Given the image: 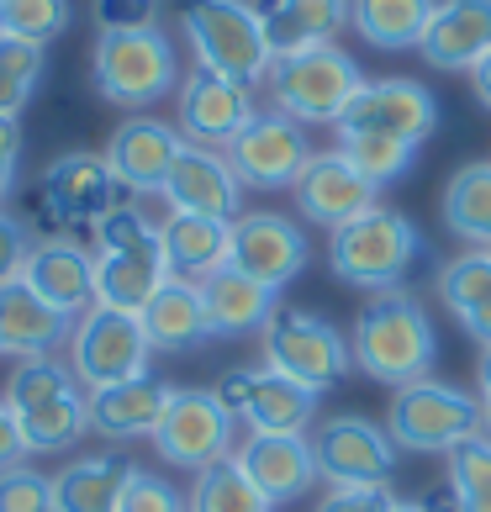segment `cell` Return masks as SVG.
<instances>
[{
  "instance_id": "cell-49",
  "label": "cell",
  "mask_w": 491,
  "mask_h": 512,
  "mask_svg": "<svg viewBox=\"0 0 491 512\" xmlns=\"http://www.w3.org/2000/svg\"><path fill=\"white\" fill-rule=\"evenodd\" d=\"M470 80H476V101L491 111V53H486V59H481L476 69H470Z\"/></svg>"
},
{
  "instance_id": "cell-9",
  "label": "cell",
  "mask_w": 491,
  "mask_h": 512,
  "mask_svg": "<svg viewBox=\"0 0 491 512\" xmlns=\"http://www.w3.org/2000/svg\"><path fill=\"white\" fill-rule=\"evenodd\" d=\"M148 354H154V344H148V333H143V317L111 312V307H90L85 317H74L69 370L85 391L148 375Z\"/></svg>"
},
{
  "instance_id": "cell-28",
  "label": "cell",
  "mask_w": 491,
  "mask_h": 512,
  "mask_svg": "<svg viewBox=\"0 0 491 512\" xmlns=\"http://www.w3.org/2000/svg\"><path fill=\"white\" fill-rule=\"evenodd\" d=\"M164 280H169V264H164V249H159V233L148 243H138V249L96 254V307L138 317Z\"/></svg>"
},
{
  "instance_id": "cell-39",
  "label": "cell",
  "mask_w": 491,
  "mask_h": 512,
  "mask_svg": "<svg viewBox=\"0 0 491 512\" xmlns=\"http://www.w3.org/2000/svg\"><path fill=\"white\" fill-rule=\"evenodd\" d=\"M37 80H43V48L0 37V117H16L32 101Z\"/></svg>"
},
{
  "instance_id": "cell-15",
  "label": "cell",
  "mask_w": 491,
  "mask_h": 512,
  "mask_svg": "<svg viewBox=\"0 0 491 512\" xmlns=\"http://www.w3.org/2000/svg\"><path fill=\"white\" fill-rule=\"evenodd\" d=\"M228 264L238 275L259 280L270 291H286L307 270V233L280 212H243L233 222V254Z\"/></svg>"
},
{
  "instance_id": "cell-34",
  "label": "cell",
  "mask_w": 491,
  "mask_h": 512,
  "mask_svg": "<svg viewBox=\"0 0 491 512\" xmlns=\"http://www.w3.org/2000/svg\"><path fill=\"white\" fill-rule=\"evenodd\" d=\"M439 212H444V227L460 243L491 254V159H476V164L455 169V180L444 185Z\"/></svg>"
},
{
  "instance_id": "cell-24",
  "label": "cell",
  "mask_w": 491,
  "mask_h": 512,
  "mask_svg": "<svg viewBox=\"0 0 491 512\" xmlns=\"http://www.w3.org/2000/svg\"><path fill=\"white\" fill-rule=\"evenodd\" d=\"M74 333V322L64 312H53L27 280H6L0 286V354L11 359H48L53 349H64Z\"/></svg>"
},
{
  "instance_id": "cell-2",
  "label": "cell",
  "mask_w": 491,
  "mask_h": 512,
  "mask_svg": "<svg viewBox=\"0 0 491 512\" xmlns=\"http://www.w3.org/2000/svg\"><path fill=\"white\" fill-rule=\"evenodd\" d=\"M6 407L22 428L27 454H64L90 433V391L59 359H16L6 375Z\"/></svg>"
},
{
  "instance_id": "cell-43",
  "label": "cell",
  "mask_w": 491,
  "mask_h": 512,
  "mask_svg": "<svg viewBox=\"0 0 491 512\" xmlns=\"http://www.w3.org/2000/svg\"><path fill=\"white\" fill-rule=\"evenodd\" d=\"M101 32H143L159 27V0H96Z\"/></svg>"
},
{
  "instance_id": "cell-17",
  "label": "cell",
  "mask_w": 491,
  "mask_h": 512,
  "mask_svg": "<svg viewBox=\"0 0 491 512\" xmlns=\"http://www.w3.org/2000/svg\"><path fill=\"white\" fill-rule=\"evenodd\" d=\"M122 201V185L111 175L106 154H64L43 169V206L59 227H96Z\"/></svg>"
},
{
  "instance_id": "cell-22",
  "label": "cell",
  "mask_w": 491,
  "mask_h": 512,
  "mask_svg": "<svg viewBox=\"0 0 491 512\" xmlns=\"http://www.w3.org/2000/svg\"><path fill=\"white\" fill-rule=\"evenodd\" d=\"M238 465L264 491V502H296L317 486V454L301 433H249L238 449Z\"/></svg>"
},
{
  "instance_id": "cell-14",
  "label": "cell",
  "mask_w": 491,
  "mask_h": 512,
  "mask_svg": "<svg viewBox=\"0 0 491 512\" xmlns=\"http://www.w3.org/2000/svg\"><path fill=\"white\" fill-rule=\"evenodd\" d=\"M217 402L243 417L249 433H301L317 417V391L275 370H228L217 381Z\"/></svg>"
},
{
  "instance_id": "cell-12",
  "label": "cell",
  "mask_w": 491,
  "mask_h": 512,
  "mask_svg": "<svg viewBox=\"0 0 491 512\" xmlns=\"http://www.w3.org/2000/svg\"><path fill=\"white\" fill-rule=\"evenodd\" d=\"M333 127H338V138L375 132V138H407L423 148L433 138V127H439V101L418 80H365L360 96L344 106V117Z\"/></svg>"
},
{
  "instance_id": "cell-35",
  "label": "cell",
  "mask_w": 491,
  "mask_h": 512,
  "mask_svg": "<svg viewBox=\"0 0 491 512\" xmlns=\"http://www.w3.org/2000/svg\"><path fill=\"white\" fill-rule=\"evenodd\" d=\"M185 507L191 512H270L264 491L249 481V470L238 465V454L196 470V486H191V497H185Z\"/></svg>"
},
{
  "instance_id": "cell-7",
  "label": "cell",
  "mask_w": 491,
  "mask_h": 512,
  "mask_svg": "<svg viewBox=\"0 0 491 512\" xmlns=\"http://www.w3.org/2000/svg\"><path fill=\"white\" fill-rule=\"evenodd\" d=\"M264 80L275 90V111H286L291 122L307 127V122H338L344 117V106L360 96L365 74L338 43H323V48L291 53V59H275Z\"/></svg>"
},
{
  "instance_id": "cell-37",
  "label": "cell",
  "mask_w": 491,
  "mask_h": 512,
  "mask_svg": "<svg viewBox=\"0 0 491 512\" xmlns=\"http://www.w3.org/2000/svg\"><path fill=\"white\" fill-rule=\"evenodd\" d=\"M338 154H344L370 185H391L402 180L412 159H418V143L407 138H375V132H360V138H338Z\"/></svg>"
},
{
  "instance_id": "cell-29",
  "label": "cell",
  "mask_w": 491,
  "mask_h": 512,
  "mask_svg": "<svg viewBox=\"0 0 491 512\" xmlns=\"http://www.w3.org/2000/svg\"><path fill=\"white\" fill-rule=\"evenodd\" d=\"M201 307L212 338H243V333H264V322L280 312V291L259 286V280L238 275L228 264L212 280H201Z\"/></svg>"
},
{
  "instance_id": "cell-42",
  "label": "cell",
  "mask_w": 491,
  "mask_h": 512,
  "mask_svg": "<svg viewBox=\"0 0 491 512\" xmlns=\"http://www.w3.org/2000/svg\"><path fill=\"white\" fill-rule=\"evenodd\" d=\"M117 512H191V507H185V497L164 476H154V470H132Z\"/></svg>"
},
{
  "instance_id": "cell-26",
  "label": "cell",
  "mask_w": 491,
  "mask_h": 512,
  "mask_svg": "<svg viewBox=\"0 0 491 512\" xmlns=\"http://www.w3.org/2000/svg\"><path fill=\"white\" fill-rule=\"evenodd\" d=\"M418 53L433 69H476L491 53V0H439Z\"/></svg>"
},
{
  "instance_id": "cell-44",
  "label": "cell",
  "mask_w": 491,
  "mask_h": 512,
  "mask_svg": "<svg viewBox=\"0 0 491 512\" xmlns=\"http://www.w3.org/2000/svg\"><path fill=\"white\" fill-rule=\"evenodd\" d=\"M32 233H27V222L22 217H11V212H0V286L6 280H22V264L32 254Z\"/></svg>"
},
{
  "instance_id": "cell-40",
  "label": "cell",
  "mask_w": 491,
  "mask_h": 512,
  "mask_svg": "<svg viewBox=\"0 0 491 512\" xmlns=\"http://www.w3.org/2000/svg\"><path fill=\"white\" fill-rule=\"evenodd\" d=\"M0 512H53V476L32 465L0 470Z\"/></svg>"
},
{
  "instance_id": "cell-18",
  "label": "cell",
  "mask_w": 491,
  "mask_h": 512,
  "mask_svg": "<svg viewBox=\"0 0 491 512\" xmlns=\"http://www.w3.org/2000/svg\"><path fill=\"white\" fill-rule=\"evenodd\" d=\"M291 191H296L301 217L317 222V227H333V233L344 222H354V217H365V212L381 206V185H370L360 169L338 154V148L333 154H312Z\"/></svg>"
},
{
  "instance_id": "cell-48",
  "label": "cell",
  "mask_w": 491,
  "mask_h": 512,
  "mask_svg": "<svg viewBox=\"0 0 491 512\" xmlns=\"http://www.w3.org/2000/svg\"><path fill=\"white\" fill-rule=\"evenodd\" d=\"M418 507H423V512H460V502H455V486H449V481L428 486L423 497H418Z\"/></svg>"
},
{
  "instance_id": "cell-38",
  "label": "cell",
  "mask_w": 491,
  "mask_h": 512,
  "mask_svg": "<svg viewBox=\"0 0 491 512\" xmlns=\"http://www.w3.org/2000/svg\"><path fill=\"white\" fill-rule=\"evenodd\" d=\"M74 6L69 0H6L0 6V37H16V43L48 48L59 32H69Z\"/></svg>"
},
{
  "instance_id": "cell-10",
  "label": "cell",
  "mask_w": 491,
  "mask_h": 512,
  "mask_svg": "<svg viewBox=\"0 0 491 512\" xmlns=\"http://www.w3.org/2000/svg\"><path fill=\"white\" fill-rule=\"evenodd\" d=\"M222 154H228L238 185H254V191H291L301 180V169H307V159H312V143H307V127L291 122L286 111H254V122L243 127Z\"/></svg>"
},
{
  "instance_id": "cell-5",
  "label": "cell",
  "mask_w": 491,
  "mask_h": 512,
  "mask_svg": "<svg viewBox=\"0 0 491 512\" xmlns=\"http://www.w3.org/2000/svg\"><path fill=\"white\" fill-rule=\"evenodd\" d=\"M90 80H96L101 101L111 106H154L169 90H180V59L169 32L143 27V32H101L96 53H90Z\"/></svg>"
},
{
  "instance_id": "cell-41",
  "label": "cell",
  "mask_w": 491,
  "mask_h": 512,
  "mask_svg": "<svg viewBox=\"0 0 491 512\" xmlns=\"http://www.w3.org/2000/svg\"><path fill=\"white\" fill-rule=\"evenodd\" d=\"M90 233H96V249H101V254H111V249H138V243H148V238L159 233V227L148 222V217L138 212V206L117 201V206H111V212H106L96 227H90Z\"/></svg>"
},
{
  "instance_id": "cell-30",
  "label": "cell",
  "mask_w": 491,
  "mask_h": 512,
  "mask_svg": "<svg viewBox=\"0 0 491 512\" xmlns=\"http://www.w3.org/2000/svg\"><path fill=\"white\" fill-rule=\"evenodd\" d=\"M138 317H143L148 344L164 349V354H185V349H196V344L212 338V328H206V307H201V286L175 280V275L154 291V301H148Z\"/></svg>"
},
{
  "instance_id": "cell-4",
  "label": "cell",
  "mask_w": 491,
  "mask_h": 512,
  "mask_svg": "<svg viewBox=\"0 0 491 512\" xmlns=\"http://www.w3.org/2000/svg\"><path fill=\"white\" fill-rule=\"evenodd\" d=\"M180 32L191 37L196 69H212L222 80H238L249 90L275 64L259 11L249 0H180Z\"/></svg>"
},
{
  "instance_id": "cell-31",
  "label": "cell",
  "mask_w": 491,
  "mask_h": 512,
  "mask_svg": "<svg viewBox=\"0 0 491 512\" xmlns=\"http://www.w3.org/2000/svg\"><path fill=\"white\" fill-rule=\"evenodd\" d=\"M132 470H138V465L122 460V454L69 460L59 476H53V512H117Z\"/></svg>"
},
{
  "instance_id": "cell-27",
  "label": "cell",
  "mask_w": 491,
  "mask_h": 512,
  "mask_svg": "<svg viewBox=\"0 0 491 512\" xmlns=\"http://www.w3.org/2000/svg\"><path fill=\"white\" fill-rule=\"evenodd\" d=\"M159 249L164 264L175 280H212L217 270H228V254H233V222L222 217H191V212H169L159 222Z\"/></svg>"
},
{
  "instance_id": "cell-32",
  "label": "cell",
  "mask_w": 491,
  "mask_h": 512,
  "mask_svg": "<svg viewBox=\"0 0 491 512\" xmlns=\"http://www.w3.org/2000/svg\"><path fill=\"white\" fill-rule=\"evenodd\" d=\"M439 296H444V307L465 322V333L476 338L481 349H491V254L470 249L460 259H449L439 270Z\"/></svg>"
},
{
  "instance_id": "cell-19",
  "label": "cell",
  "mask_w": 491,
  "mask_h": 512,
  "mask_svg": "<svg viewBox=\"0 0 491 512\" xmlns=\"http://www.w3.org/2000/svg\"><path fill=\"white\" fill-rule=\"evenodd\" d=\"M159 196L169 201V212H191V217H222V222H238L243 185H238V175H233V164H228V154H222V148L185 143Z\"/></svg>"
},
{
  "instance_id": "cell-13",
  "label": "cell",
  "mask_w": 491,
  "mask_h": 512,
  "mask_svg": "<svg viewBox=\"0 0 491 512\" xmlns=\"http://www.w3.org/2000/svg\"><path fill=\"white\" fill-rule=\"evenodd\" d=\"M312 454H317V481L328 486H386L396 470L391 433L354 412L328 417L312 439Z\"/></svg>"
},
{
  "instance_id": "cell-6",
  "label": "cell",
  "mask_w": 491,
  "mask_h": 512,
  "mask_svg": "<svg viewBox=\"0 0 491 512\" xmlns=\"http://www.w3.org/2000/svg\"><path fill=\"white\" fill-rule=\"evenodd\" d=\"M486 428V412L470 391L449 386V381H412L391 396L386 407V433L396 449H412V454H449L455 444L476 439Z\"/></svg>"
},
{
  "instance_id": "cell-46",
  "label": "cell",
  "mask_w": 491,
  "mask_h": 512,
  "mask_svg": "<svg viewBox=\"0 0 491 512\" xmlns=\"http://www.w3.org/2000/svg\"><path fill=\"white\" fill-rule=\"evenodd\" d=\"M16 164H22V122L0 117V201H6L11 185H16Z\"/></svg>"
},
{
  "instance_id": "cell-20",
  "label": "cell",
  "mask_w": 491,
  "mask_h": 512,
  "mask_svg": "<svg viewBox=\"0 0 491 512\" xmlns=\"http://www.w3.org/2000/svg\"><path fill=\"white\" fill-rule=\"evenodd\" d=\"M180 148H185L180 127H169L159 117H132V122H122L117 132H111L106 164H111V175H117L122 191L159 196L169 169H175V159H180Z\"/></svg>"
},
{
  "instance_id": "cell-45",
  "label": "cell",
  "mask_w": 491,
  "mask_h": 512,
  "mask_svg": "<svg viewBox=\"0 0 491 512\" xmlns=\"http://www.w3.org/2000/svg\"><path fill=\"white\" fill-rule=\"evenodd\" d=\"M391 502H396L391 486H333L317 502V512H386Z\"/></svg>"
},
{
  "instance_id": "cell-23",
  "label": "cell",
  "mask_w": 491,
  "mask_h": 512,
  "mask_svg": "<svg viewBox=\"0 0 491 512\" xmlns=\"http://www.w3.org/2000/svg\"><path fill=\"white\" fill-rule=\"evenodd\" d=\"M169 396H175V386H164L159 375H132V381H117V386H96L90 391V433H101L111 444L154 439Z\"/></svg>"
},
{
  "instance_id": "cell-25",
  "label": "cell",
  "mask_w": 491,
  "mask_h": 512,
  "mask_svg": "<svg viewBox=\"0 0 491 512\" xmlns=\"http://www.w3.org/2000/svg\"><path fill=\"white\" fill-rule=\"evenodd\" d=\"M270 59H291V53L323 48L349 27V0H254Z\"/></svg>"
},
{
  "instance_id": "cell-3",
  "label": "cell",
  "mask_w": 491,
  "mask_h": 512,
  "mask_svg": "<svg viewBox=\"0 0 491 512\" xmlns=\"http://www.w3.org/2000/svg\"><path fill=\"white\" fill-rule=\"evenodd\" d=\"M423 259V233L418 222L375 206V212L344 222L328 243V264L333 275L354 291H402V280L412 275V264Z\"/></svg>"
},
{
  "instance_id": "cell-11",
  "label": "cell",
  "mask_w": 491,
  "mask_h": 512,
  "mask_svg": "<svg viewBox=\"0 0 491 512\" xmlns=\"http://www.w3.org/2000/svg\"><path fill=\"white\" fill-rule=\"evenodd\" d=\"M233 423L238 417L217 402V391H175L154 428V449L180 470H206L233 454Z\"/></svg>"
},
{
  "instance_id": "cell-33",
  "label": "cell",
  "mask_w": 491,
  "mask_h": 512,
  "mask_svg": "<svg viewBox=\"0 0 491 512\" xmlns=\"http://www.w3.org/2000/svg\"><path fill=\"white\" fill-rule=\"evenodd\" d=\"M439 0H349V27L381 53L418 48Z\"/></svg>"
},
{
  "instance_id": "cell-1",
  "label": "cell",
  "mask_w": 491,
  "mask_h": 512,
  "mask_svg": "<svg viewBox=\"0 0 491 512\" xmlns=\"http://www.w3.org/2000/svg\"><path fill=\"white\" fill-rule=\"evenodd\" d=\"M349 354L360 375L381 386H412L433 375V359H439V333H433V317L423 312L418 296L407 291H375L365 301L360 322H354Z\"/></svg>"
},
{
  "instance_id": "cell-8",
  "label": "cell",
  "mask_w": 491,
  "mask_h": 512,
  "mask_svg": "<svg viewBox=\"0 0 491 512\" xmlns=\"http://www.w3.org/2000/svg\"><path fill=\"white\" fill-rule=\"evenodd\" d=\"M349 365H354L349 338L338 333L328 317L301 312V307H280L270 322H264V370L291 375L296 386L323 396L328 386L344 381Z\"/></svg>"
},
{
  "instance_id": "cell-47",
  "label": "cell",
  "mask_w": 491,
  "mask_h": 512,
  "mask_svg": "<svg viewBox=\"0 0 491 512\" xmlns=\"http://www.w3.org/2000/svg\"><path fill=\"white\" fill-rule=\"evenodd\" d=\"M27 460V444H22V428H16V417L6 407V396H0V470L22 465Z\"/></svg>"
},
{
  "instance_id": "cell-16",
  "label": "cell",
  "mask_w": 491,
  "mask_h": 512,
  "mask_svg": "<svg viewBox=\"0 0 491 512\" xmlns=\"http://www.w3.org/2000/svg\"><path fill=\"white\" fill-rule=\"evenodd\" d=\"M175 106H180V138L201 143V148H228L238 132L254 122L249 85L222 80V74H212V69H191V74H185Z\"/></svg>"
},
{
  "instance_id": "cell-50",
  "label": "cell",
  "mask_w": 491,
  "mask_h": 512,
  "mask_svg": "<svg viewBox=\"0 0 491 512\" xmlns=\"http://www.w3.org/2000/svg\"><path fill=\"white\" fill-rule=\"evenodd\" d=\"M481 412H486V428H491V349H481Z\"/></svg>"
},
{
  "instance_id": "cell-21",
  "label": "cell",
  "mask_w": 491,
  "mask_h": 512,
  "mask_svg": "<svg viewBox=\"0 0 491 512\" xmlns=\"http://www.w3.org/2000/svg\"><path fill=\"white\" fill-rule=\"evenodd\" d=\"M22 280L69 322L96 307V254H85L80 243H69V238L32 243V254L22 264Z\"/></svg>"
},
{
  "instance_id": "cell-36",
  "label": "cell",
  "mask_w": 491,
  "mask_h": 512,
  "mask_svg": "<svg viewBox=\"0 0 491 512\" xmlns=\"http://www.w3.org/2000/svg\"><path fill=\"white\" fill-rule=\"evenodd\" d=\"M444 476L455 486L460 512H491V439L476 433L444 454Z\"/></svg>"
},
{
  "instance_id": "cell-52",
  "label": "cell",
  "mask_w": 491,
  "mask_h": 512,
  "mask_svg": "<svg viewBox=\"0 0 491 512\" xmlns=\"http://www.w3.org/2000/svg\"><path fill=\"white\" fill-rule=\"evenodd\" d=\"M0 6H6V0H0Z\"/></svg>"
},
{
  "instance_id": "cell-51",
  "label": "cell",
  "mask_w": 491,
  "mask_h": 512,
  "mask_svg": "<svg viewBox=\"0 0 491 512\" xmlns=\"http://www.w3.org/2000/svg\"><path fill=\"white\" fill-rule=\"evenodd\" d=\"M386 512H423V507H418V502H391Z\"/></svg>"
}]
</instances>
